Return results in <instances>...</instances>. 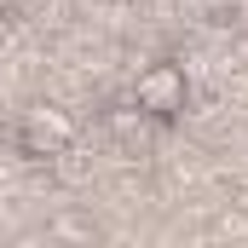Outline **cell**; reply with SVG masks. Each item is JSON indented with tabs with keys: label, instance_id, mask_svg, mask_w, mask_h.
I'll use <instances>...</instances> for the list:
<instances>
[{
	"label": "cell",
	"instance_id": "obj_3",
	"mask_svg": "<svg viewBox=\"0 0 248 248\" xmlns=\"http://www.w3.org/2000/svg\"><path fill=\"white\" fill-rule=\"evenodd\" d=\"M104 127H110L122 144H139V139L150 133V116H144L139 104H122V110H110V116H104Z\"/></svg>",
	"mask_w": 248,
	"mask_h": 248
},
{
	"label": "cell",
	"instance_id": "obj_2",
	"mask_svg": "<svg viewBox=\"0 0 248 248\" xmlns=\"http://www.w3.org/2000/svg\"><path fill=\"white\" fill-rule=\"evenodd\" d=\"M17 144H23V156H63L75 144V116L58 104H29L17 122Z\"/></svg>",
	"mask_w": 248,
	"mask_h": 248
},
{
	"label": "cell",
	"instance_id": "obj_4",
	"mask_svg": "<svg viewBox=\"0 0 248 248\" xmlns=\"http://www.w3.org/2000/svg\"><path fill=\"white\" fill-rule=\"evenodd\" d=\"M52 231H58V237H93V225H81V219H58Z\"/></svg>",
	"mask_w": 248,
	"mask_h": 248
},
{
	"label": "cell",
	"instance_id": "obj_1",
	"mask_svg": "<svg viewBox=\"0 0 248 248\" xmlns=\"http://www.w3.org/2000/svg\"><path fill=\"white\" fill-rule=\"evenodd\" d=\"M185 98H190V81H185V69L173 58H156L150 69H139V81H133V104L150 122H173L185 110Z\"/></svg>",
	"mask_w": 248,
	"mask_h": 248
}]
</instances>
